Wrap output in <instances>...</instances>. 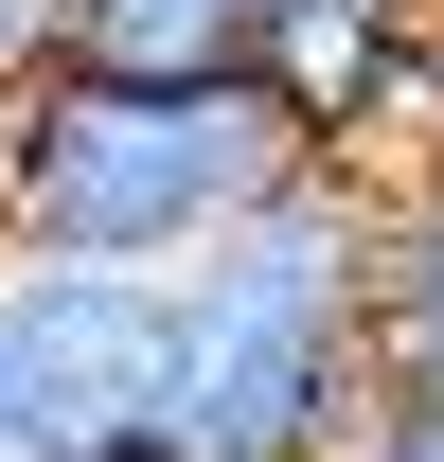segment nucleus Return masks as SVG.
<instances>
[{
  "mask_svg": "<svg viewBox=\"0 0 444 462\" xmlns=\"http://www.w3.org/2000/svg\"><path fill=\"white\" fill-rule=\"evenodd\" d=\"M302 178H320V143L284 125L267 71H196V89H161V71H36L18 143H0V249L178 285L214 231H249Z\"/></svg>",
  "mask_w": 444,
  "mask_h": 462,
  "instance_id": "1",
  "label": "nucleus"
},
{
  "mask_svg": "<svg viewBox=\"0 0 444 462\" xmlns=\"http://www.w3.org/2000/svg\"><path fill=\"white\" fill-rule=\"evenodd\" d=\"M374 409V178H302L161 285V462H338Z\"/></svg>",
  "mask_w": 444,
  "mask_h": 462,
  "instance_id": "2",
  "label": "nucleus"
},
{
  "mask_svg": "<svg viewBox=\"0 0 444 462\" xmlns=\"http://www.w3.org/2000/svg\"><path fill=\"white\" fill-rule=\"evenodd\" d=\"M0 462H161V285L0 249Z\"/></svg>",
  "mask_w": 444,
  "mask_h": 462,
  "instance_id": "3",
  "label": "nucleus"
},
{
  "mask_svg": "<svg viewBox=\"0 0 444 462\" xmlns=\"http://www.w3.org/2000/svg\"><path fill=\"white\" fill-rule=\"evenodd\" d=\"M374 392L444 409V178L374 196Z\"/></svg>",
  "mask_w": 444,
  "mask_h": 462,
  "instance_id": "4",
  "label": "nucleus"
},
{
  "mask_svg": "<svg viewBox=\"0 0 444 462\" xmlns=\"http://www.w3.org/2000/svg\"><path fill=\"white\" fill-rule=\"evenodd\" d=\"M249 54H267V0H54V71L196 89V71H249Z\"/></svg>",
  "mask_w": 444,
  "mask_h": 462,
  "instance_id": "5",
  "label": "nucleus"
},
{
  "mask_svg": "<svg viewBox=\"0 0 444 462\" xmlns=\"http://www.w3.org/2000/svg\"><path fill=\"white\" fill-rule=\"evenodd\" d=\"M338 462H444V409H391V392H374L356 427H338Z\"/></svg>",
  "mask_w": 444,
  "mask_h": 462,
  "instance_id": "6",
  "label": "nucleus"
},
{
  "mask_svg": "<svg viewBox=\"0 0 444 462\" xmlns=\"http://www.w3.org/2000/svg\"><path fill=\"white\" fill-rule=\"evenodd\" d=\"M0 71H54V0H0Z\"/></svg>",
  "mask_w": 444,
  "mask_h": 462,
  "instance_id": "7",
  "label": "nucleus"
},
{
  "mask_svg": "<svg viewBox=\"0 0 444 462\" xmlns=\"http://www.w3.org/2000/svg\"><path fill=\"white\" fill-rule=\"evenodd\" d=\"M18 89H36V71H0V143H18Z\"/></svg>",
  "mask_w": 444,
  "mask_h": 462,
  "instance_id": "8",
  "label": "nucleus"
},
{
  "mask_svg": "<svg viewBox=\"0 0 444 462\" xmlns=\"http://www.w3.org/2000/svg\"><path fill=\"white\" fill-rule=\"evenodd\" d=\"M427 89H444V0H427Z\"/></svg>",
  "mask_w": 444,
  "mask_h": 462,
  "instance_id": "9",
  "label": "nucleus"
}]
</instances>
